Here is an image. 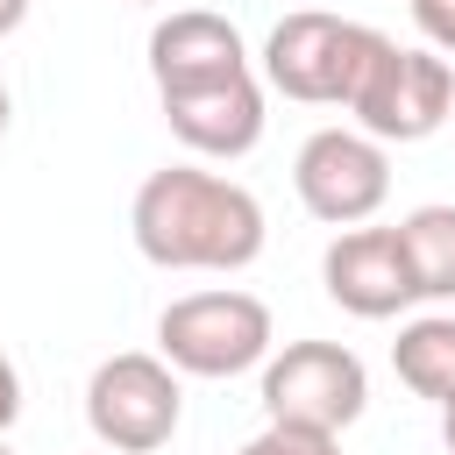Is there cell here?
<instances>
[{
  "instance_id": "cell-1",
  "label": "cell",
  "mask_w": 455,
  "mask_h": 455,
  "mask_svg": "<svg viewBox=\"0 0 455 455\" xmlns=\"http://www.w3.org/2000/svg\"><path fill=\"white\" fill-rule=\"evenodd\" d=\"M135 249L164 270H242L263 249V206L249 185L199 171V164H164L135 185L128 206Z\"/></svg>"
},
{
  "instance_id": "cell-2",
  "label": "cell",
  "mask_w": 455,
  "mask_h": 455,
  "mask_svg": "<svg viewBox=\"0 0 455 455\" xmlns=\"http://www.w3.org/2000/svg\"><path fill=\"white\" fill-rule=\"evenodd\" d=\"M377 28L370 21H341V14H320V7H299L270 28L263 43V78L284 92V100H313V107H348L363 64L377 57Z\"/></svg>"
},
{
  "instance_id": "cell-3",
  "label": "cell",
  "mask_w": 455,
  "mask_h": 455,
  "mask_svg": "<svg viewBox=\"0 0 455 455\" xmlns=\"http://www.w3.org/2000/svg\"><path fill=\"white\" fill-rule=\"evenodd\" d=\"M156 348L171 370L192 377H235L270 355V306L256 291H185L156 320Z\"/></svg>"
},
{
  "instance_id": "cell-4",
  "label": "cell",
  "mask_w": 455,
  "mask_h": 455,
  "mask_svg": "<svg viewBox=\"0 0 455 455\" xmlns=\"http://www.w3.org/2000/svg\"><path fill=\"white\" fill-rule=\"evenodd\" d=\"M348 114L377 142H419L455 114V71H448L441 50H398L384 36L377 57L363 64L355 92H348Z\"/></svg>"
},
{
  "instance_id": "cell-5",
  "label": "cell",
  "mask_w": 455,
  "mask_h": 455,
  "mask_svg": "<svg viewBox=\"0 0 455 455\" xmlns=\"http://www.w3.org/2000/svg\"><path fill=\"white\" fill-rule=\"evenodd\" d=\"M178 412H185V391H178V370L149 348H121L92 370L85 384V419L92 434L114 448V455H149L178 434Z\"/></svg>"
},
{
  "instance_id": "cell-6",
  "label": "cell",
  "mask_w": 455,
  "mask_h": 455,
  "mask_svg": "<svg viewBox=\"0 0 455 455\" xmlns=\"http://www.w3.org/2000/svg\"><path fill=\"white\" fill-rule=\"evenodd\" d=\"M370 398V370L341 341H284L263 363V412L291 427H327L341 434Z\"/></svg>"
},
{
  "instance_id": "cell-7",
  "label": "cell",
  "mask_w": 455,
  "mask_h": 455,
  "mask_svg": "<svg viewBox=\"0 0 455 455\" xmlns=\"http://www.w3.org/2000/svg\"><path fill=\"white\" fill-rule=\"evenodd\" d=\"M291 185L306 199L313 220H334V228H355L384 206L391 192V164H384V142L363 135V128H320L299 142V164H291Z\"/></svg>"
},
{
  "instance_id": "cell-8",
  "label": "cell",
  "mask_w": 455,
  "mask_h": 455,
  "mask_svg": "<svg viewBox=\"0 0 455 455\" xmlns=\"http://www.w3.org/2000/svg\"><path fill=\"white\" fill-rule=\"evenodd\" d=\"M320 277H327V299L355 320H391L398 306H412V263H405V242L398 228H341L320 256Z\"/></svg>"
},
{
  "instance_id": "cell-9",
  "label": "cell",
  "mask_w": 455,
  "mask_h": 455,
  "mask_svg": "<svg viewBox=\"0 0 455 455\" xmlns=\"http://www.w3.org/2000/svg\"><path fill=\"white\" fill-rule=\"evenodd\" d=\"M249 71V50H242V28L213 7H178L149 28V78L156 92H192V85H213V78H235Z\"/></svg>"
},
{
  "instance_id": "cell-10",
  "label": "cell",
  "mask_w": 455,
  "mask_h": 455,
  "mask_svg": "<svg viewBox=\"0 0 455 455\" xmlns=\"http://www.w3.org/2000/svg\"><path fill=\"white\" fill-rule=\"evenodd\" d=\"M156 100H164L171 135L185 149H199V156H242L263 135V85H256V71L213 78V85H192V92H156Z\"/></svg>"
},
{
  "instance_id": "cell-11",
  "label": "cell",
  "mask_w": 455,
  "mask_h": 455,
  "mask_svg": "<svg viewBox=\"0 0 455 455\" xmlns=\"http://www.w3.org/2000/svg\"><path fill=\"white\" fill-rule=\"evenodd\" d=\"M391 370H398L405 391H419V398L441 405V398L455 391V313H419V320H405L398 341H391Z\"/></svg>"
},
{
  "instance_id": "cell-12",
  "label": "cell",
  "mask_w": 455,
  "mask_h": 455,
  "mask_svg": "<svg viewBox=\"0 0 455 455\" xmlns=\"http://www.w3.org/2000/svg\"><path fill=\"white\" fill-rule=\"evenodd\" d=\"M398 242H405V263H412V291L419 299H455V206L448 199H427L398 220Z\"/></svg>"
},
{
  "instance_id": "cell-13",
  "label": "cell",
  "mask_w": 455,
  "mask_h": 455,
  "mask_svg": "<svg viewBox=\"0 0 455 455\" xmlns=\"http://www.w3.org/2000/svg\"><path fill=\"white\" fill-rule=\"evenodd\" d=\"M242 455H341V434L327 427H291V419H270Z\"/></svg>"
},
{
  "instance_id": "cell-14",
  "label": "cell",
  "mask_w": 455,
  "mask_h": 455,
  "mask_svg": "<svg viewBox=\"0 0 455 455\" xmlns=\"http://www.w3.org/2000/svg\"><path fill=\"white\" fill-rule=\"evenodd\" d=\"M412 21L427 36V50H448L455 57V0H412Z\"/></svg>"
},
{
  "instance_id": "cell-15",
  "label": "cell",
  "mask_w": 455,
  "mask_h": 455,
  "mask_svg": "<svg viewBox=\"0 0 455 455\" xmlns=\"http://www.w3.org/2000/svg\"><path fill=\"white\" fill-rule=\"evenodd\" d=\"M14 412H21V370L0 355V434L14 427Z\"/></svg>"
},
{
  "instance_id": "cell-16",
  "label": "cell",
  "mask_w": 455,
  "mask_h": 455,
  "mask_svg": "<svg viewBox=\"0 0 455 455\" xmlns=\"http://www.w3.org/2000/svg\"><path fill=\"white\" fill-rule=\"evenodd\" d=\"M441 441H448V455H455V391L441 398Z\"/></svg>"
},
{
  "instance_id": "cell-17",
  "label": "cell",
  "mask_w": 455,
  "mask_h": 455,
  "mask_svg": "<svg viewBox=\"0 0 455 455\" xmlns=\"http://www.w3.org/2000/svg\"><path fill=\"white\" fill-rule=\"evenodd\" d=\"M21 14H28V0H0V36H7V28H21Z\"/></svg>"
},
{
  "instance_id": "cell-18",
  "label": "cell",
  "mask_w": 455,
  "mask_h": 455,
  "mask_svg": "<svg viewBox=\"0 0 455 455\" xmlns=\"http://www.w3.org/2000/svg\"><path fill=\"white\" fill-rule=\"evenodd\" d=\"M7 121H14V100H7V85H0V135H7Z\"/></svg>"
},
{
  "instance_id": "cell-19",
  "label": "cell",
  "mask_w": 455,
  "mask_h": 455,
  "mask_svg": "<svg viewBox=\"0 0 455 455\" xmlns=\"http://www.w3.org/2000/svg\"><path fill=\"white\" fill-rule=\"evenodd\" d=\"M0 455H14V448H7V441H0Z\"/></svg>"
},
{
  "instance_id": "cell-20",
  "label": "cell",
  "mask_w": 455,
  "mask_h": 455,
  "mask_svg": "<svg viewBox=\"0 0 455 455\" xmlns=\"http://www.w3.org/2000/svg\"><path fill=\"white\" fill-rule=\"evenodd\" d=\"M142 7H156V0H142Z\"/></svg>"
}]
</instances>
